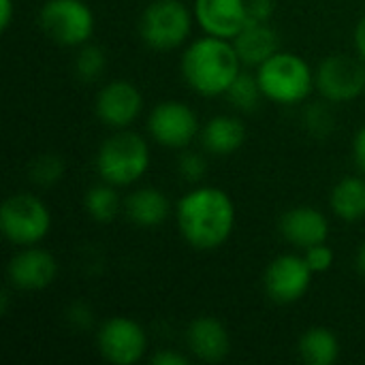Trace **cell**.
I'll return each instance as SVG.
<instances>
[{
    "instance_id": "cell-1",
    "label": "cell",
    "mask_w": 365,
    "mask_h": 365,
    "mask_svg": "<svg viewBox=\"0 0 365 365\" xmlns=\"http://www.w3.org/2000/svg\"><path fill=\"white\" fill-rule=\"evenodd\" d=\"M235 222V210L229 195L220 188H197L178 205V225L184 240L199 250L222 246Z\"/></svg>"
},
{
    "instance_id": "cell-2",
    "label": "cell",
    "mask_w": 365,
    "mask_h": 365,
    "mask_svg": "<svg viewBox=\"0 0 365 365\" xmlns=\"http://www.w3.org/2000/svg\"><path fill=\"white\" fill-rule=\"evenodd\" d=\"M240 56L231 43L218 36L195 41L182 60V73L192 90L205 96H216L229 90L240 75Z\"/></svg>"
},
{
    "instance_id": "cell-3",
    "label": "cell",
    "mask_w": 365,
    "mask_h": 365,
    "mask_svg": "<svg viewBox=\"0 0 365 365\" xmlns=\"http://www.w3.org/2000/svg\"><path fill=\"white\" fill-rule=\"evenodd\" d=\"M150 165L148 143L135 133H118L109 137L96 156V169L107 184L128 186L137 182Z\"/></svg>"
},
{
    "instance_id": "cell-4",
    "label": "cell",
    "mask_w": 365,
    "mask_h": 365,
    "mask_svg": "<svg viewBox=\"0 0 365 365\" xmlns=\"http://www.w3.org/2000/svg\"><path fill=\"white\" fill-rule=\"evenodd\" d=\"M257 79L263 96L282 105L299 103L312 90V71L295 53H274L259 66Z\"/></svg>"
},
{
    "instance_id": "cell-5",
    "label": "cell",
    "mask_w": 365,
    "mask_h": 365,
    "mask_svg": "<svg viewBox=\"0 0 365 365\" xmlns=\"http://www.w3.org/2000/svg\"><path fill=\"white\" fill-rule=\"evenodd\" d=\"M49 225V212L34 195H13L2 203L0 229L4 237L17 246H30L41 242L47 235Z\"/></svg>"
},
{
    "instance_id": "cell-6",
    "label": "cell",
    "mask_w": 365,
    "mask_h": 365,
    "mask_svg": "<svg viewBox=\"0 0 365 365\" xmlns=\"http://www.w3.org/2000/svg\"><path fill=\"white\" fill-rule=\"evenodd\" d=\"M139 30L150 47L173 49L190 34V13L180 0H156L143 11Z\"/></svg>"
},
{
    "instance_id": "cell-7",
    "label": "cell",
    "mask_w": 365,
    "mask_h": 365,
    "mask_svg": "<svg viewBox=\"0 0 365 365\" xmlns=\"http://www.w3.org/2000/svg\"><path fill=\"white\" fill-rule=\"evenodd\" d=\"M41 26L60 45H83L94 30V17L83 0H47L41 9Z\"/></svg>"
},
{
    "instance_id": "cell-8",
    "label": "cell",
    "mask_w": 365,
    "mask_h": 365,
    "mask_svg": "<svg viewBox=\"0 0 365 365\" xmlns=\"http://www.w3.org/2000/svg\"><path fill=\"white\" fill-rule=\"evenodd\" d=\"M317 86L329 101H351L365 90V64L351 56H331L319 66Z\"/></svg>"
},
{
    "instance_id": "cell-9",
    "label": "cell",
    "mask_w": 365,
    "mask_h": 365,
    "mask_svg": "<svg viewBox=\"0 0 365 365\" xmlns=\"http://www.w3.org/2000/svg\"><path fill=\"white\" fill-rule=\"evenodd\" d=\"M150 133L152 137L167 148H184L188 145L197 130H199V122L195 111L178 101H167L160 103L152 115H150Z\"/></svg>"
},
{
    "instance_id": "cell-10",
    "label": "cell",
    "mask_w": 365,
    "mask_h": 365,
    "mask_svg": "<svg viewBox=\"0 0 365 365\" xmlns=\"http://www.w3.org/2000/svg\"><path fill=\"white\" fill-rule=\"evenodd\" d=\"M145 334L130 319H109L98 331V349L111 364H137L145 353Z\"/></svg>"
},
{
    "instance_id": "cell-11",
    "label": "cell",
    "mask_w": 365,
    "mask_h": 365,
    "mask_svg": "<svg viewBox=\"0 0 365 365\" xmlns=\"http://www.w3.org/2000/svg\"><path fill=\"white\" fill-rule=\"evenodd\" d=\"M312 269L306 259L295 255H282L269 263L265 272V291L278 304H293L304 297L310 287Z\"/></svg>"
},
{
    "instance_id": "cell-12",
    "label": "cell",
    "mask_w": 365,
    "mask_h": 365,
    "mask_svg": "<svg viewBox=\"0 0 365 365\" xmlns=\"http://www.w3.org/2000/svg\"><path fill=\"white\" fill-rule=\"evenodd\" d=\"M195 15L210 36L235 38L248 24L246 0H197Z\"/></svg>"
},
{
    "instance_id": "cell-13",
    "label": "cell",
    "mask_w": 365,
    "mask_h": 365,
    "mask_svg": "<svg viewBox=\"0 0 365 365\" xmlns=\"http://www.w3.org/2000/svg\"><path fill=\"white\" fill-rule=\"evenodd\" d=\"M58 263L41 248H26L9 263V280L24 291H38L56 280Z\"/></svg>"
},
{
    "instance_id": "cell-14",
    "label": "cell",
    "mask_w": 365,
    "mask_h": 365,
    "mask_svg": "<svg viewBox=\"0 0 365 365\" xmlns=\"http://www.w3.org/2000/svg\"><path fill=\"white\" fill-rule=\"evenodd\" d=\"M141 94L128 81H113L96 98V115L113 128L128 126L141 111Z\"/></svg>"
},
{
    "instance_id": "cell-15",
    "label": "cell",
    "mask_w": 365,
    "mask_h": 365,
    "mask_svg": "<svg viewBox=\"0 0 365 365\" xmlns=\"http://www.w3.org/2000/svg\"><path fill=\"white\" fill-rule=\"evenodd\" d=\"M280 231L291 244L299 248H310L317 244H325L329 235V225H327V218L319 210L304 205L282 216Z\"/></svg>"
},
{
    "instance_id": "cell-16",
    "label": "cell",
    "mask_w": 365,
    "mask_h": 365,
    "mask_svg": "<svg viewBox=\"0 0 365 365\" xmlns=\"http://www.w3.org/2000/svg\"><path fill=\"white\" fill-rule=\"evenodd\" d=\"M188 344L190 351L207 364H218L229 355L231 342L225 325L212 317L195 319L188 327Z\"/></svg>"
},
{
    "instance_id": "cell-17",
    "label": "cell",
    "mask_w": 365,
    "mask_h": 365,
    "mask_svg": "<svg viewBox=\"0 0 365 365\" xmlns=\"http://www.w3.org/2000/svg\"><path fill=\"white\" fill-rule=\"evenodd\" d=\"M233 47L242 62L261 66L274 53H278V34L267 24L248 21L244 30L233 38Z\"/></svg>"
},
{
    "instance_id": "cell-18",
    "label": "cell",
    "mask_w": 365,
    "mask_h": 365,
    "mask_svg": "<svg viewBox=\"0 0 365 365\" xmlns=\"http://www.w3.org/2000/svg\"><path fill=\"white\" fill-rule=\"evenodd\" d=\"M126 216L141 227H156L169 216V199L158 188H141L124 201Z\"/></svg>"
},
{
    "instance_id": "cell-19",
    "label": "cell",
    "mask_w": 365,
    "mask_h": 365,
    "mask_svg": "<svg viewBox=\"0 0 365 365\" xmlns=\"http://www.w3.org/2000/svg\"><path fill=\"white\" fill-rule=\"evenodd\" d=\"M203 145L212 154H231L242 148L246 139V128L237 118L218 115L207 122L203 130Z\"/></svg>"
},
{
    "instance_id": "cell-20",
    "label": "cell",
    "mask_w": 365,
    "mask_h": 365,
    "mask_svg": "<svg viewBox=\"0 0 365 365\" xmlns=\"http://www.w3.org/2000/svg\"><path fill=\"white\" fill-rule=\"evenodd\" d=\"M299 355L306 364L310 365H331L340 357V344L329 329L314 327L302 336Z\"/></svg>"
},
{
    "instance_id": "cell-21",
    "label": "cell",
    "mask_w": 365,
    "mask_h": 365,
    "mask_svg": "<svg viewBox=\"0 0 365 365\" xmlns=\"http://www.w3.org/2000/svg\"><path fill=\"white\" fill-rule=\"evenodd\" d=\"M334 212L349 222L365 216V182L361 178H344L331 192Z\"/></svg>"
},
{
    "instance_id": "cell-22",
    "label": "cell",
    "mask_w": 365,
    "mask_h": 365,
    "mask_svg": "<svg viewBox=\"0 0 365 365\" xmlns=\"http://www.w3.org/2000/svg\"><path fill=\"white\" fill-rule=\"evenodd\" d=\"M111 186H94L86 195V210L98 222H109V220H113L118 216L120 199H118V192Z\"/></svg>"
},
{
    "instance_id": "cell-23",
    "label": "cell",
    "mask_w": 365,
    "mask_h": 365,
    "mask_svg": "<svg viewBox=\"0 0 365 365\" xmlns=\"http://www.w3.org/2000/svg\"><path fill=\"white\" fill-rule=\"evenodd\" d=\"M261 94H263V90L259 86V79H255L248 73H240L227 90L231 105H235L242 111H252L259 105Z\"/></svg>"
},
{
    "instance_id": "cell-24",
    "label": "cell",
    "mask_w": 365,
    "mask_h": 365,
    "mask_svg": "<svg viewBox=\"0 0 365 365\" xmlns=\"http://www.w3.org/2000/svg\"><path fill=\"white\" fill-rule=\"evenodd\" d=\"M103 68H105V51L96 45H83L75 62V71L79 79L92 81L101 75Z\"/></svg>"
},
{
    "instance_id": "cell-25",
    "label": "cell",
    "mask_w": 365,
    "mask_h": 365,
    "mask_svg": "<svg viewBox=\"0 0 365 365\" xmlns=\"http://www.w3.org/2000/svg\"><path fill=\"white\" fill-rule=\"evenodd\" d=\"M62 173H64V163L58 156H51V154H45V156L36 158L32 163V169H30L32 182H36L41 186L56 184L62 178Z\"/></svg>"
},
{
    "instance_id": "cell-26",
    "label": "cell",
    "mask_w": 365,
    "mask_h": 365,
    "mask_svg": "<svg viewBox=\"0 0 365 365\" xmlns=\"http://www.w3.org/2000/svg\"><path fill=\"white\" fill-rule=\"evenodd\" d=\"M304 259H306L308 267L312 269V274H321V272H327L331 267L334 252L325 244H317V246L306 248V257Z\"/></svg>"
},
{
    "instance_id": "cell-27",
    "label": "cell",
    "mask_w": 365,
    "mask_h": 365,
    "mask_svg": "<svg viewBox=\"0 0 365 365\" xmlns=\"http://www.w3.org/2000/svg\"><path fill=\"white\" fill-rule=\"evenodd\" d=\"M207 171V165H205V158L199 156V154H184L180 158V173L190 180V182H197L205 175Z\"/></svg>"
},
{
    "instance_id": "cell-28",
    "label": "cell",
    "mask_w": 365,
    "mask_h": 365,
    "mask_svg": "<svg viewBox=\"0 0 365 365\" xmlns=\"http://www.w3.org/2000/svg\"><path fill=\"white\" fill-rule=\"evenodd\" d=\"M274 0H246V13L248 21L252 24H267L274 15Z\"/></svg>"
},
{
    "instance_id": "cell-29",
    "label": "cell",
    "mask_w": 365,
    "mask_h": 365,
    "mask_svg": "<svg viewBox=\"0 0 365 365\" xmlns=\"http://www.w3.org/2000/svg\"><path fill=\"white\" fill-rule=\"evenodd\" d=\"M353 154H355V160H357L359 169L365 173V126L359 130V133H357V137H355Z\"/></svg>"
},
{
    "instance_id": "cell-30",
    "label": "cell",
    "mask_w": 365,
    "mask_h": 365,
    "mask_svg": "<svg viewBox=\"0 0 365 365\" xmlns=\"http://www.w3.org/2000/svg\"><path fill=\"white\" fill-rule=\"evenodd\" d=\"M152 364L156 365H186V357L178 355V353H169V351H163L158 355L152 357Z\"/></svg>"
},
{
    "instance_id": "cell-31",
    "label": "cell",
    "mask_w": 365,
    "mask_h": 365,
    "mask_svg": "<svg viewBox=\"0 0 365 365\" xmlns=\"http://www.w3.org/2000/svg\"><path fill=\"white\" fill-rule=\"evenodd\" d=\"M0 11H2L0 28L6 30V28L11 26V19H13V2H11V0H0Z\"/></svg>"
},
{
    "instance_id": "cell-32",
    "label": "cell",
    "mask_w": 365,
    "mask_h": 365,
    "mask_svg": "<svg viewBox=\"0 0 365 365\" xmlns=\"http://www.w3.org/2000/svg\"><path fill=\"white\" fill-rule=\"evenodd\" d=\"M355 43H357V49H359V56L365 60V17L357 24V30H355Z\"/></svg>"
},
{
    "instance_id": "cell-33",
    "label": "cell",
    "mask_w": 365,
    "mask_h": 365,
    "mask_svg": "<svg viewBox=\"0 0 365 365\" xmlns=\"http://www.w3.org/2000/svg\"><path fill=\"white\" fill-rule=\"evenodd\" d=\"M357 265H359V269L365 274V242L364 246L359 248V255H357Z\"/></svg>"
}]
</instances>
